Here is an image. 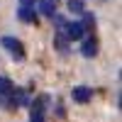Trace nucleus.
Here are the masks:
<instances>
[{
	"instance_id": "4",
	"label": "nucleus",
	"mask_w": 122,
	"mask_h": 122,
	"mask_svg": "<svg viewBox=\"0 0 122 122\" xmlns=\"http://www.w3.org/2000/svg\"><path fill=\"white\" fill-rule=\"evenodd\" d=\"M71 98H73L76 103H88V100L93 98V90H90V88H86V86H78V88H73Z\"/></svg>"
},
{
	"instance_id": "1",
	"label": "nucleus",
	"mask_w": 122,
	"mask_h": 122,
	"mask_svg": "<svg viewBox=\"0 0 122 122\" xmlns=\"http://www.w3.org/2000/svg\"><path fill=\"white\" fill-rule=\"evenodd\" d=\"M3 46H5L17 61L25 59V49H22V42H20V39H15V37H3Z\"/></svg>"
},
{
	"instance_id": "3",
	"label": "nucleus",
	"mask_w": 122,
	"mask_h": 122,
	"mask_svg": "<svg viewBox=\"0 0 122 122\" xmlns=\"http://www.w3.org/2000/svg\"><path fill=\"white\" fill-rule=\"evenodd\" d=\"M83 25L81 22H64V34H66V39H81L83 37Z\"/></svg>"
},
{
	"instance_id": "5",
	"label": "nucleus",
	"mask_w": 122,
	"mask_h": 122,
	"mask_svg": "<svg viewBox=\"0 0 122 122\" xmlns=\"http://www.w3.org/2000/svg\"><path fill=\"white\" fill-rule=\"evenodd\" d=\"M17 15L22 22H37V12H34V5H20Z\"/></svg>"
},
{
	"instance_id": "6",
	"label": "nucleus",
	"mask_w": 122,
	"mask_h": 122,
	"mask_svg": "<svg viewBox=\"0 0 122 122\" xmlns=\"http://www.w3.org/2000/svg\"><path fill=\"white\" fill-rule=\"evenodd\" d=\"M56 5H59V0H39V10H42V15H46V17H51L56 12Z\"/></svg>"
},
{
	"instance_id": "8",
	"label": "nucleus",
	"mask_w": 122,
	"mask_h": 122,
	"mask_svg": "<svg viewBox=\"0 0 122 122\" xmlns=\"http://www.w3.org/2000/svg\"><path fill=\"white\" fill-rule=\"evenodd\" d=\"M10 90H12V83H10V78L0 76V95H7Z\"/></svg>"
},
{
	"instance_id": "2",
	"label": "nucleus",
	"mask_w": 122,
	"mask_h": 122,
	"mask_svg": "<svg viewBox=\"0 0 122 122\" xmlns=\"http://www.w3.org/2000/svg\"><path fill=\"white\" fill-rule=\"evenodd\" d=\"M46 103H49V98H46V95H42V98H37V100H34L29 122H44V105H46Z\"/></svg>"
},
{
	"instance_id": "10",
	"label": "nucleus",
	"mask_w": 122,
	"mask_h": 122,
	"mask_svg": "<svg viewBox=\"0 0 122 122\" xmlns=\"http://www.w3.org/2000/svg\"><path fill=\"white\" fill-rule=\"evenodd\" d=\"M68 10L71 12H83V0H68Z\"/></svg>"
},
{
	"instance_id": "11",
	"label": "nucleus",
	"mask_w": 122,
	"mask_h": 122,
	"mask_svg": "<svg viewBox=\"0 0 122 122\" xmlns=\"http://www.w3.org/2000/svg\"><path fill=\"white\" fill-rule=\"evenodd\" d=\"M81 25H83V29L93 27V25H95V17H93V15H83V22H81Z\"/></svg>"
},
{
	"instance_id": "7",
	"label": "nucleus",
	"mask_w": 122,
	"mask_h": 122,
	"mask_svg": "<svg viewBox=\"0 0 122 122\" xmlns=\"http://www.w3.org/2000/svg\"><path fill=\"white\" fill-rule=\"evenodd\" d=\"M81 51H83V56H95V54H98V42H95L93 37L86 39L83 46H81Z\"/></svg>"
},
{
	"instance_id": "9",
	"label": "nucleus",
	"mask_w": 122,
	"mask_h": 122,
	"mask_svg": "<svg viewBox=\"0 0 122 122\" xmlns=\"http://www.w3.org/2000/svg\"><path fill=\"white\" fill-rule=\"evenodd\" d=\"M54 42H56V46L61 49V51H66V46H68V39H66V34H64V32H59Z\"/></svg>"
}]
</instances>
